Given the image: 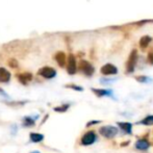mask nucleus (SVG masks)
I'll use <instances>...</instances> for the list:
<instances>
[{
    "mask_svg": "<svg viewBox=\"0 0 153 153\" xmlns=\"http://www.w3.org/2000/svg\"><path fill=\"white\" fill-rule=\"evenodd\" d=\"M137 61V51L133 49L129 54V57L126 62V73H132L134 71L135 65Z\"/></svg>",
    "mask_w": 153,
    "mask_h": 153,
    "instance_id": "f257e3e1",
    "label": "nucleus"
},
{
    "mask_svg": "<svg viewBox=\"0 0 153 153\" xmlns=\"http://www.w3.org/2000/svg\"><path fill=\"white\" fill-rule=\"evenodd\" d=\"M99 133H100L102 137H106V139H113L114 137H116L118 133V128L115 126H111V125H107V126H103L99 129Z\"/></svg>",
    "mask_w": 153,
    "mask_h": 153,
    "instance_id": "f03ea898",
    "label": "nucleus"
},
{
    "mask_svg": "<svg viewBox=\"0 0 153 153\" xmlns=\"http://www.w3.org/2000/svg\"><path fill=\"white\" fill-rule=\"evenodd\" d=\"M79 70H80L85 76H89V77L92 76L95 72L94 67H93L89 62L85 61V59H82V61H80V62H79Z\"/></svg>",
    "mask_w": 153,
    "mask_h": 153,
    "instance_id": "7ed1b4c3",
    "label": "nucleus"
},
{
    "mask_svg": "<svg viewBox=\"0 0 153 153\" xmlns=\"http://www.w3.org/2000/svg\"><path fill=\"white\" fill-rule=\"evenodd\" d=\"M97 140V135L94 131H88L87 133L82 135L81 137V145L83 146H90L94 144Z\"/></svg>",
    "mask_w": 153,
    "mask_h": 153,
    "instance_id": "20e7f679",
    "label": "nucleus"
},
{
    "mask_svg": "<svg viewBox=\"0 0 153 153\" xmlns=\"http://www.w3.org/2000/svg\"><path fill=\"white\" fill-rule=\"evenodd\" d=\"M38 74L46 79H51V78H53V77H55L56 71L53 68H51V67H43V68H41L40 70L38 71Z\"/></svg>",
    "mask_w": 153,
    "mask_h": 153,
    "instance_id": "39448f33",
    "label": "nucleus"
},
{
    "mask_svg": "<svg viewBox=\"0 0 153 153\" xmlns=\"http://www.w3.org/2000/svg\"><path fill=\"white\" fill-rule=\"evenodd\" d=\"M67 71L70 75H74L77 71L76 59L73 54H70L67 59Z\"/></svg>",
    "mask_w": 153,
    "mask_h": 153,
    "instance_id": "423d86ee",
    "label": "nucleus"
},
{
    "mask_svg": "<svg viewBox=\"0 0 153 153\" xmlns=\"http://www.w3.org/2000/svg\"><path fill=\"white\" fill-rule=\"evenodd\" d=\"M100 72L102 73L103 75H116L118 73V69L116 66L111 64H106L100 69Z\"/></svg>",
    "mask_w": 153,
    "mask_h": 153,
    "instance_id": "0eeeda50",
    "label": "nucleus"
},
{
    "mask_svg": "<svg viewBox=\"0 0 153 153\" xmlns=\"http://www.w3.org/2000/svg\"><path fill=\"white\" fill-rule=\"evenodd\" d=\"M135 148L141 151H145L150 148V143L147 139H141L135 143Z\"/></svg>",
    "mask_w": 153,
    "mask_h": 153,
    "instance_id": "6e6552de",
    "label": "nucleus"
},
{
    "mask_svg": "<svg viewBox=\"0 0 153 153\" xmlns=\"http://www.w3.org/2000/svg\"><path fill=\"white\" fill-rule=\"evenodd\" d=\"M17 77H18L19 81L24 85H26L29 81L32 80V74L31 73H28V72L22 73V74H18L17 75Z\"/></svg>",
    "mask_w": 153,
    "mask_h": 153,
    "instance_id": "1a4fd4ad",
    "label": "nucleus"
},
{
    "mask_svg": "<svg viewBox=\"0 0 153 153\" xmlns=\"http://www.w3.org/2000/svg\"><path fill=\"white\" fill-rule=\"evenodd\" d=\"M55 61H56V62L59 64V67L64 68L65 65H66V62H67L66 54H65L62 51H59V52H57L56 54H55Z\"/></svg>",
    "mask_w": 153,
    "mask_h": 153,
    "instance_id": "9d476101",
    "label": "nucleus"
},
{
    "mask_svg": "<svg viewBox=\"0 0 153 153\" xmlns=\"http://www.w3.org/2000/svg\"><path fill=\"white\" fill-rule=\"evenodd\" d=\"M10 79V73L5 68H0V82H8Z\"/></svg>",
    "mask_w": 153,
    "mask_h": 153,
    "instance_id": "9b49d317",
    "label": "nucleus"
},
{
    "mask_svg": "<svg viewBox=\"0 0 153 153\" xmlns=\"http://www.w3.org/2000/svg\"><path fill=\"white\" fill-rule=\"evenodd\" d=\"M118 126L124 131L125 133L130 134L132 132V124L129 122H118Z\"/></svg>",
    "mask_w": 153,
    "mask_h": 153,
    "instance_id": "f8f14e48",
    "label": "nucleus"
},
{
    "mask_svg": "<svg viewBox=\"0 0 153 153\" xmlns=\"http://www.w3.org/2000/svg\"><path fill=\"white\" fill-rule=\"evenodd\" d=\"M151 41H152V39H151V36H144L143 38L140 40V47H141V49H146L148 47V45L151 43Z\"/></svg>",
    "mask_w": 153,
    "mask_h": 153,
    "instance_id": "ddd939ff",
    "label": "nucleus"
},
{
    "mask_svg": "<svg viewBox=\"0 0 153 153\" xmlns=\"http://www.w3.org/2000/svg\"><path fill=\"white\" fill-rule=\"evenodd\" d=\"M29 137H30V141L33 142V143H40V142H42L44 140V135L36 132H31L29 134Z\"/></svg>",
    "mask_w": 153,
    "mask_h": 153,
    "instance_id": "4468645a",
    "label": "nucleus"
},
{
    "mask_svg": "<svg viewBox=\"0 0 153 153\" xmlns=\"http://www.w3.org/2000/svg\"><path fill=\"white\" fill-rule=\"evenodd\" d=\"M92 92L94 94H96L98 97H104V96H109L111 94V91H106V90L102 89H92Z\"/></svg>",
    "mask_w": 153,
    "mask_h": 153,
    "instance_id": "2eb2a0df",
    "label": "nucleus"
},
{
    "mask_svg": "<svg viewBox=\"0 0 153 153\" xmlns=\"http://www.w3.org/2000/svg\"><path fill=\"white\" fill-rule=\"evenodd\" d=\"M137 124L145 125V126H151V125H153V116H147L145 119L141 120Z\"/></svg>",
    "mask_w": 153,
    "mask_h": 153,
    "instance_id": "dca6fc26",
    "label": "nucleus"
},
{
    "mask_svg": "<svg viewBox=\"0 0 153 153\" xmlns=\"http://www.w3.org/2000/svg\"><path fill=\"white\" fill-rule=\"evenodd\" d=\"M36 122H34V119H31L30 117H25L23 119V126L24 127H33Z\"/></svg>",
    "mask_w": 153,
    "mask_h": 153,
    "instance_id": "f3484780",
    "label": "nucleus"
},
{
    "mask_svg": "<svg viewBox=\"0 0 153 153\" xmlns=\"http://www.w3.org/2000/svg\"><path fill=\"white\" fill-rule=\"evenodd\" d=\"M69 107H70V105H69V104H64V105H62V106L54 107V108H53V111H57V113H65V111H68Z\"/></svg>",
    "mask_w": 153,
    "mask_h": 153,
    "instance_id": "a211bd4d",
    "label": "nucleus"
},
{
    "mask_svg": "<svg viewBox=\"0 0 153 153\" xmlns=\"http://www.w3.org/2000/svg\"><path fill=\"white\" fill-rule=\"evenodd\" d=\"M8 66L10 67V68H13V69H16V68H18V62H17V59H10V61H8Z\"/></svg>",
    "mask_w": 153,
    "mask_h": 153,
    "instance_id": "6ab92c4d",
    "label": "nucleus"
},
{
    "mask_svg": "<svg viewBox=\"0 0 153 153\" xmlns=\"http://www.w3.org/2000/svg\"><path fill=\"white\" fill-rule=\"evenodd\" d=\"M66 88H70L72 90H75V91H79V92H82L83 89L81 87H78V85H67Z\"/></svg>",
    "mask_w": 153,
    "mask_h": 153,
    "instance_id": "aec40b11",
    "label": "nucleus"
},
{
    "mask_svg": "<svg viewBox=\"0 0 153 153\" xmlns=\"http://www.w3.org/2000/svg\"><path fill=\"white\" fill-rule=\"evenodd\" d=\"M147 59H148V62H149L150 65H153V49L149 51V53H148Z\"/></svg>",
    "mask_w": 153,
    "mask_h": 153,
    "instance_id": "412c9836",
    "label": "nucleus"
},
{
    "mask_svg": "<svg viewBox=\"0 0 153 153\" xmlns=\"http://www.w3.org/2000/svg\"><path fill=\"white\" fill-rule=\"evenodd\" d=\"M137 80L140 81V82H147L149 79H148L147 77H145V76H137Z\"/></svg>",
    "mask_w": 153,
    "mask_h": 153,
    "instance_id": "4be33fe9",
    "label": "nucleus"
},
{
    "mask_svg": "<svg viewBox=\"0 0 153 153\" xmlns=\"http://www.w3.org/2000/svg\"><path fill=\"white\" fill-rule=\"evenodd\" d=\"M101 121H98V120H96V121H91V122H89L87 124V127H90V126H92V125H96V124H99Z\"/></svg>",
    "mask_w": 153,
    "mask_h": 153,
    "instance_id": "5701e85b",
    "label": "nucleus"
},
{
    "mask_svg": "<svg viewBox=\"0 0 153 153\" xmlns=\"http://www.w3.org/2000/svg\"><path fill=\"white\" fill-rule=\"evenodd\" d=\"M31 153H40L39 151H33V152H31Z\"/></svg>",
    "mask_w": 153,
    "mask_h": 153,
    "instance_id": "b1692460",
    "label": "nucleus"
}]
</instances>
